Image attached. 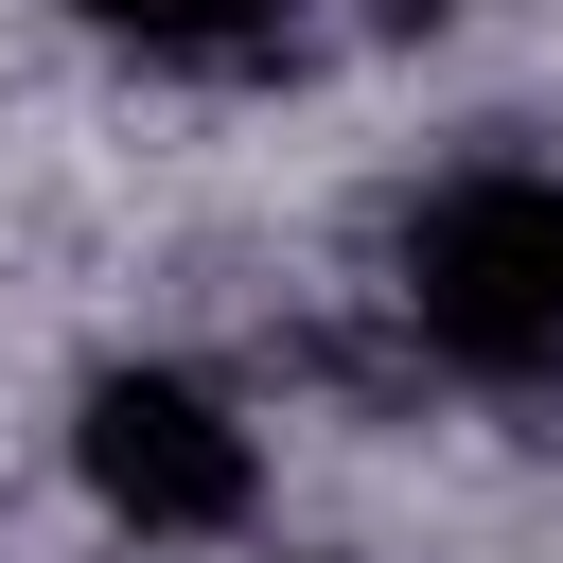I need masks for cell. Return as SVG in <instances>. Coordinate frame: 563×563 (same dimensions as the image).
I'll return each instance as SVG.
<instances>
[{"label":"cell","instance_id":"obj_2","mask_svg":"<svg viewBox=\"0 0 563 563\" xmlns=\"http://www.w3.org/2000/svg\"><path fill=\"white\" fill-rule=\"evenodd\" d=\"M70 493L123 545H246L264 528V422L194 352H106L70 387Z\"/></svg>","mask_w":563,"mask_h":563},{"label":"cell","instance_id":"obj_1","mask_svg":"<svg viewBox=\"0 0 563 563\" xmlns=\"http://www.w3.org/2000/svg\"><path fill=\"white\" fill-rule=\"evenodd\" d=\"M387 317L457 387H563V158H440L387 229Z\"/></svg>","mask_w":563,"mask_h":563},{"label":"cell","instance_id":"obj_3","mask_svg":"<svg viewBox=\"0 0 563 563\" xmlns=\"http://www.w3.org/2000/svg\"><path fill=\"white\" fill-rule=\"evenodd\" d=\"M106 53H141V70H176V88H246V70H282L299 53V18L317 0H70Z\"/></svg>","mask_w":563,"mask_h":563}]
</instances>
